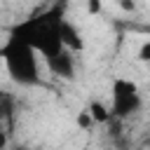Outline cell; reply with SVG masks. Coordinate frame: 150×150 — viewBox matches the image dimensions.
I'll return each mask as SVG.
<instances>
[{
    "label": "cell",
    "instance_id": "cell-1",
    "mask_svg": "<svg viewBox=\"0 0 150 150\" xmlns=\"http://www.w3.org/2000/svg\"><path fill=\"white\" fill-rule=\"evenodd\" d=\"M61 23H63V5L52 7L47 12L33 14L19 23H14L9 28L12 35L21 38L23 42H28L38 54L54 56L56 52L63 49V38H61Z\"/></svg>",
    "mask_w": 150,
    "mask_h": 150
},
{
    "label": "cell",
    "instance_id": "cell-8",
    "mask_svg": "<svg viewBox=\"0 0 150 150\" xmlns=\"http://www.w3.org/2000/svg\"><path fill=\"white\" fill-rule=\"evenodd\" d=\"M96 122H94V117H91V112L84 108L80 115H77V127H82V129H89V127H94Z\"/></svg>",
    "mask_w": 150,
    "mask_h": 150
},
{
    "label": "cell",
    "instance_id": "cell-13",
    "mask_svg": "<svg viewBox=\"0 0 150 150\" xmlns=\"http://www.w3.org/2000/svg\"><path fill=\"white\" fill-rule=\"evenodd\" d=\"M0 94H2V89H0Z\"/></svg>",
    "mask_w": 150,
    "mask_h": 150
},
{
    "label": "cell",
    "instance_id": "cell-5",
    "mask_svg": "<svg viewBox=\"0 0 150 150\" xmlns=\"http://www.w3.org/2000/svg\"><path fill=\"white\" fill-rule=\"evenodd\" d=\"M61 38H63V47H68L70 52H82L84 49V40L80 35V30L73 23H68L66 19L61 23Z\"/></svg>",
    "mask_w": 150,
    "mask_h": 150
},
{
    "label": "cell",
    "instance_id": "cell-11",
    "mask_svg": "<svg viewBox=\"0 0 150 150\" xmlns=\"http://www.w3.org/2000/svg\"><path fill=\"white\" fill-rule=\"evenodd\" d=\"M120 7L129 12V9H134V7H136V2H134V0H120Z\"/></svg>",
    "mask_w": 150,
    "mask_h": 150
},
{
    "label": "cell",
    "instance_id": "cell-4",
    "mask_svg": "<svg viewBox=\"0 0 150 150\" xmlns=\"http://www.w3.org/2000/svg\"><path fill=\"white\" fill-rule=\"evenodd\" d=\"M45 61H47V68L56 77H61V80H73L75 77V59H73V52L68 47H63L54 56H47Z\"/></svg>",
    "mask_w": 150,
    "mask_h": 150
},
{
    "label": "cell",
    "instance_id": "cell-14",
    "mask_svg": "<svg viewBox=\"0 0 150 150\" xmlns=\"http://www.w3.org/2000/svg\"><path fill=\"white\" fill-rule=\"evenodd\" d=\"M148 66H150V63H148Z\"/></svg>",
    "mask_w": 150,
    "mask_h": 150
},
{
    "label": "cell",
    "instance_id": "cell-6",
    "mask_svg": "<svg viewBox=\"0 0 150 150\" xmlns=\"http://www.w3.org/2000/svg\"><path fill=\"white\" fill-rule=\"evenodd\" d=\"M12 120H14V98L7 91H2L0 94V129L9 127Z\"/></svg>",
    "mask_w": 150,
    "mask_h": 150
},
{
    "label": "cell",
    "instance_id": "cell-9",
    "mask_svg": "<svg viewBox=\"0 0 150 150\" xmlns=\"http://www.w3.org/2000/svg\"><path fill=\"white\" fill-rule=\"evenodd\" d=\"M138 59H141L143 63H150V40L138 47Z\"/></svg>",
    "mask_w": 150,
    "mask_h": 150
},
{
    "label": "cell",
    "instance_id": "cell-10",
    "mask_svg": "<svg viewBox=\"0 0 150 150\" xmlns=\"http://www.w3.org/2000/svg\"><path fill=\"white\" fill-rule=\"evenodd\" d=\"M101 9H103L101 0H87V12H89V14H98Z\"/></svg>",
    "mask_w": 150,
    "mask_h": 150
},
{
    "label": "cell",
    "instance_id": "cell-12",
    "mask_svg": "<svg viewBox=\"0 0 150 150\" xmlns=\"http://www.w3.org/2000/svg\"><path fill=\"white\" fill-rule=\"evenodd\" d=\"M5 145H7V131L0 129V148H5Z\"/></svg>",
    "mask_w": 150,
    "mask_h": 150
},
{
    "label": "cell",
    "instance_id": "cell-2",
    "mask_svg": "<svg viewBox=\"0 0 150 150\" xmlns=\"http://www.w3.org/2000/svg\"><path fill=\"white\" fill-rule=\"evenodd\" d=\"M35 54L38 52L28 42H23L21 38H16L12 33L7 35L5 45L0 47V59H2L5 68H7V75L21 87H33L40 80L38 77V56Z\"/></svg>",
    "mask_w": 150,
    "mask_h": 150
},
{
    "label": "cell",
    "instance_id": "cell-7",
    "mask_svg": "<svg viewBox=\"0 0 150 150\" xmlns=\"http://www.w3.org/2000/svg\"><path fill=\"white\" fill-rule=\"evenodd\" d=\"M87 110L91 112L94 122H98V124H108V120L112 117V115H110V108H105L101 101H91V103L87 105Z\"/></svg>",
    "mask_w": 150,
    "mask_h": 150
},
{
    "label": "cell",
    "instance_id": "cell-3",
    "mask_svg": "<svg viewBox=\"0 0 150 150\" xmlns=\"http://www.w3.org/2000/svg\"><path fill=\"white\" fill-rule=\"evenodd\" d=\"M110 96H112L110 115L117 117V120L131 117V115L138 112L141 105H143V96H141V91H138V84L131 82V80H127V77H115V80H112Z\"/></svg>",
    "mask_w": 150,
    "mask_h": 150
}]
</instances>
